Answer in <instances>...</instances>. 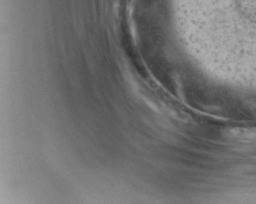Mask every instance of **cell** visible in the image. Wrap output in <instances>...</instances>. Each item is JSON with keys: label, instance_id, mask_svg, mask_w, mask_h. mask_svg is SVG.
Wrapping results in <instances>:
<instances>
[{"label": "cell", "instance_id": "1", "mask_svg": "<svg viewBox=\"0 0 256 204\" xmlns=\"http://www.w3.org/2000/svg\"><path fill=\"white\" fill-rule=\"evenodd\" d=\"M227 136L231 140L244 144H256V128H238L228 130Z\"/></svg>", "mask_w": 256, "mask_h": 204}]
</instances>
